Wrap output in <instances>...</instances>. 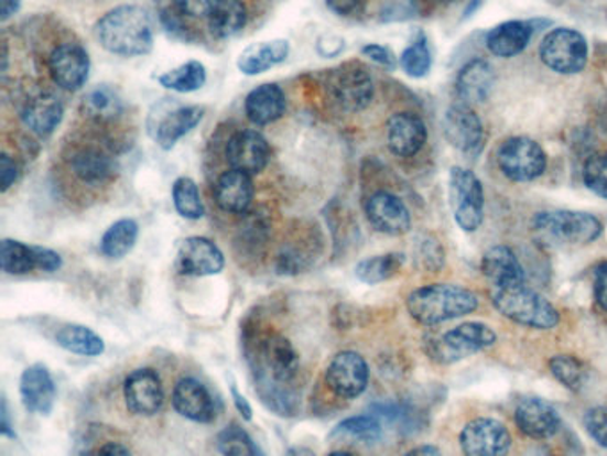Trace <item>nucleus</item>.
Segmentation results:
<instances>
[{"mask_svg":"<svg viewBox=\"0 0 607 456\" xmlns=\"http://www.w3.org/2000/svg\"><path fill=\"white\" fill-rule=\"evenodd\" d=\"M369 383V366L357 351H340L326 368V386L343 400L358 398Z\"/></svg>","mask_w":607,"mask_h":456,"instance_id":"nucleus-13","label":"nucleus"},{"mask_svg":"<svg viewBox=\"0 0 607 456\" xmlns=\"http://www.w3.org/2000/svg\"><path fill=\"white\" fill-rule=\"evenodd\" d=\"M0 432H2V435H6V437H17L13 430H11L10 417H8V405H6V401H2V424H0Z\"/></svg>","mask_w":607,"mask_h":456,"instance_id":"nucleus-55","label":"nucleus"},{"mask_svg":"<svg viewBox=\"0 0 607 456\" xmlns=\"http://www.w3.org/2000/svg\"><path fill=\"white\" fill-rule=\"evenodd\" d=\"M140 236V225L134 219H118L111 227L107 228L100 239V250L107 259H123L132 252V248L138 242Z\"/></svg>","mask_w":607,"mask_h":456,"instance_id":"nucleus-33","label":"nucleus"},{"mask_svg":"<svg viewBox=\"0 0 607 456\" xmlns=\"http://www.w3.org/2000/svg\"><path fill=\"white\" fill-rule=\"evenodd\" d=\"M451 209L456 224L465 232H474L481 227L485 218V192L481 181L470 170L455 169L449 173Z\"/></svg>","mask_w":607,"mask_h":456,"instance_id":"nucleus-6","label":"nucleus"},{"mask_svg":"<svg viewBox=\"0 0 607 456\" xmlns=\"http://www.w3.org/2000/svg\"><path fill=\"white\" fill-rule=\"evenodd\" d=\"M22 0H0V13H2V22L13 19L14 14L19 13Z\"/></svg>","mask_w":607,"mask_h":456,"instance_id":"nucleus-54","label":"nucleus"},{"mask_svg":"<svg viewBox=\"0 0 607 456\" xmlns=\"http://www.w3.org/2000/svg\"><path fill=\"white\" fill-rule=\"evenodd\" d=\"M175 10L189 19H207L216 0H173Z\"/></svg>","mask_w":607,"mask_h":456,"instance_id":"nucleus-45","label":"nucleus"},{"mask_svg":"<svg viewBox=\"0 0 607 456\" xmlns=\"http://www.w3.org/2000/svg\"><path fill=\"white\" fill-rule=\"evenodd\" d=\"M337 433H346L351 437L372 443L376 438H380L381 424L375 415H357V417L343 421L339 428H337Z\"/></svg>","mask_w":607,"mask_h":456,"instance_id":"nucleus-43","label":"nucleus"},{"mask_svg":"<svg viewBox=\"0 0 607 456\" xmlns=\"http://www.w3.org/2000/svg\"><path fill=\"white\" fill-rule=\"evenodd\" d=\"M0 265L8 275H25L36 270V252L33 245L4 239L0 250Z\"/></svg>","mask_w":607,"mask_h":456,"instance_id":"nucleus-37","label":"nucleus"},{"mask_svg":"<svg viewBox=\"0 0 607 456\" xmlns=\"http://www.w3.org/2000/svg\"><path fill=\"white\" fill-rule=\"evenodd\" d=\"M52 80L65 91H79L91 72L89 54L79 43H61L47 59Z\"/></svg>","mask_w":607,"mask_h":456,"instance_id":"nucleus-10","label":"nucleus"},{"mask_svg":"<svg viewBox=\"0 0 607 456\" xmlns=\"http://www.w3.org/2000/svg\"><path fill=\"white\" fill-rule=\"evenodd\" d=\"M218 449L223 456H257L256 444L237 424H228L219 432Z\"/></svg>","mask_w":607,"mask_h":456,"instance_id":"nucleus-41","label":"nucleus"},{"mask_svg":"<svg viewBox=\"0 0 607 456\" xmlns=\"http://www.w3.org/2000/svg\"><path fill=\"white\" fill-rule=\"evenodd\" d=\"M364 0H326V6L339 17H349L357 13Z\"/></svg>","mask_w":607,"mask_h":456,"instance_id":"nucleus-51","label":"nucleus"},{"mask_svg":"<svg viewBox=\"0 0 607 456\" xmlns=\"http://www.w3.org/2000/svg\"><path fill=\"white\" fill-rule=\"evenodd\" d=\"M459 447L465 456H506L510 453L511 435L501 421L478 417L465 424Z\"/></svg>","mask_w":607,"mask_h":456,"instance_id":"nucleus-11","label":"nucleus"},{"mask_svg":"<svg viewBox=\"0 0 607 456\" xmlns=\"http://www.w3.org/2000/svg\"><path fill=\"white\" fill-rule=\"evenodd\" d=\"M543 65L561 75H574L588 63V43L574 29H554L540 45Z\"/></svg>","mask_w":607,"mask_h":456,"instance_id":"nucleus-7","label":"nucleus"},{"mask_svg":"<svg viewBox=\"0 0 607 456\" xmlns=\"http://www.w3.org/2000/svg\"><path fill=\"white\" fill-rule=\"evenodd\" d=\"M285 456H316V453L312 452V449H308V447L296 446L291 447V449L285 453Z\"/></svg>","mask_w":607,"mask_h":456,"instance_id":"nucleus-57","label":"nucleus"},{"mask_svg":"<svg viewBox=\"0 0 607 456\" xmlns=\"http://www.w3.org/2000/svg\"><path fill=\"white\" fill-rule=\"evenodd\" d=\"M56 343L71 354L83 357H98L104 354L102 337L97 336L91 328L83 325H66L56 334Z\"/></svg>","mask_w":607,"mask_h":456,"instance_id":"nucleus-34","label":"nucleus"},{"mask_svg":"<svg viewBox=\"0 0 607 456\" xmlns=\"http://www.w3.org/2000/svg\"><path fill=\"white\" fill-rule=\"evenodd\" d=\"M172 401L173 409L193 423H210L216 417L213 397L196 378L178 380L173 389Z\"/></svg>","mask_w":607,"mask_h":456,"instance_id":"nucleus-23","label":"nucleus"},{"mask_svg":"<svg viewBox=\"0 0 607 456\" xmlns=\"http://www.w3.org/2000/svg\"><path fill=\"white\" fill-rule=\"evenodd\" d=\"M409 456H441V452L433 446H422L409 453Z\"/></svg>","mask_w":607,"mask_h":456,"instance_id":"nucleus-56","label":"nucleus"},{"mask_svg":"<svg viewBox=\"0 0 607 456\" xmlns=\"http://www.w3.org/2000/svg\"><path fill=\"white\" fill-rule=\"evenodd\" d=\"M159 85L175 94H195L207 83V68L202 61L191 59L158 77Z\"/></svg>","mask_w":607,"mask_h":456,"instance_id":"nucleus-32","label":"nucleus"},{"mask_svg":"<svg viewBox=\"0 0 607 456\" xmlns=\"http://www.w3.org/2000/svg\"><path fill=\"white\" fill-rule=\"evenodd\" d=\"M123 104L115 89L109 86H98L91 89L83 100V111L95 121L115 120L120 117Z\"/></svg>","mask_w":607,"mask_h":456,"instance_id":"nucleus-36","label":"nucleus"},{"mask_svg":"<svg viewBox=\"0 0 607 456\" xmlns=\"http://www.w3.org/2000/svg\"><path fill=\"white\" fill-rule=\"evenodd\" d=\"M497 164L510 181L531 182L548 169V154L531 138L514 135L499 146Z\"/></svg>","mask_w":607,"mask_h":456,"instance_id":"nucleus-8","label":"nucleus"},{"mask_svg":"<svg viewBox=\"0 0 607 456\" xmlns=\"http://www.w3.org/2000/svg\"><path fill=\"white\" fill-rule=\"evenodd\" d=\"M288 98L283 89L274 83L257 86L245 100V112L248 120L257 127L271 126L285 115Z\"/></svg>","mask_w":607,"mask_h":456,"instance_id":"nucleus-25","label":"nucleus"},{"mask_svg":"<svg viewBox=\"0 0 607 456\" xmlns=\"http://www.w3.org/2000/svg\"><path fill=\"white\" fill-rule=\"evenodd\" d=\"M230 392H232V400L234 405H236L237 412L245 417L246 421L251 420V414H253V410H251L250 403H248V400H246L245 397H242L241 392L237 391V387L232 386V389H230Z\"/></svg>","mask_w":607,"mask_h":456,"instance_id":"nucleus-52","label":"nucleus"},{"mask_svg":"<svg viewBox=\"0 0 607 456\" xmlns=\"http://www.w3.org/2000/svg\"><path fill=\"white\" fill-rule=\"evenodd\" d=\"M65 118V106L52 91H34L20 109V120L33 134L47 138Z\"/></svg>","mask_w":607,"mask_h":456,"instance_id":"nucleus-19","label":"nucleus"},{"mask_svg":"<svg viewBox=\"0 0 607 456\" xmlns=\"http://www.w3.org/2000/svg\"><path fill=\"white\" fill-rule=\"evenodd\" d=\"M483 275L491 287H514L525 284L524 268L508 247H494L483 256Z\"/></svg>","mask_w":607,"mask_h":456,"instance_id":"nucleus-27","label":"nucleus"},{"mask_svg":"<svg viewBox=\"0 0 607 456\" xmlns=\"http://www.w3.org/2000/svg\"><path fill=\"white\" fill-rule=\"evenodd\" d=\"M173 205L176 213L182 218L195 219L204 218L205 205L199 195L198 184L189 177H178L173 182L172 187Z\"/></svg>","mask_w":607,"mask_h":456,"instance_id":"nucleus-38","label":"nucleus"},{"mask_svg":"<svg viewBox=\"0 0 607 456\" xmlns=\"http://www.w3.org/2000/svg\"><path fill=\"white\" fill-rule=\"evenodd\" d=\"M328 456H353L351 453H346V452H334V453H329Z\"/></svg>","mask_w":607,"mask_h":456,"instance_id":"nucleus-58","label":"nucleus"},{"mask_svg":"<svg viewBox=\"0 0 607 456\" xmlns=\"http://www.w3.org/2000/svg\"><path fill=\"white\" fill-rule=\"evenodd\" d=\"M514 423L528 437L543 441L551 438L560 430L557 410L542 398H525L514 410Z\"/></svg>","mask_w":607,"mask_h":456,"instance_id":"nucleus-24","label":"nucleus"},{"mask_svg":"<svg viewBox=\"0 0 607 456\" xmlns=\"http://www.w3.org/2000/svg\"><path fill=\"white\" fill-rule=\"evenodd\" d=\"M225 268V256L216 242L202 236L184 239L176 253V270L186 276L218 275Z\"/></svg>","mask_w":607,"mask_h":456,"instance_id":"nucleus-15","label":"nucleus"},{"mask_svg":"<svg viewBox=\"0 0 607 456\" xmlns=\"http://www.w3.org/2000/svg\"><path fill=\"white\" fill-rule=\"evenodd\" d=\"M256 196L253 181L248 173L228 170L214 184V200L228 215H246Z\"/></svg>","mask_w":607,"mask_h":456,"instance_id":"nucleus-22","label":"nucleus"},{"mask_svg":"<svg viewBox=\"0 0 607 456\" xmlns=\"http://www.w3.org/2000/svg\"><path fill=\"white\" fill-rule=\"evenodd\" d=\"M369 224L387 236H403L412 227V216L404 202L389 192H378L366 202Z\"/></svg>","mask_w":607,"mask_h":456,"instance_id":"nucleus-18","label":"nucleus"},{"mask_svg":"<svg viewBox=\"0 0 607 456\" xmlns=\"http://www.w3.org/2000/svg\"><path fill=\"white\" fill-rule=\"evenodd\" d=\"M20 398L25 409L33 414L48 415L56 405L57 389L43 363H34L20 377Z\"/></svg>","mask_w":607,"mask_h":456,"instance_id":"nucleus-20","label":"nucleus"},{"mask_svg":"<svg viewBox=\"0 0 607 456\" xmlns=\"http://www.w3.org/2000/svg\"><path fill=\"white\" fill-rule=\"evenodd\" d=\"M583 181L589 192L607 198V152L594 154L584 163Z\"/></svg>","mask_w":607,"mask_h":456,"instance_id":"nucleus-42","label":"nucleus"},{"mask_svg":"<svg viewBox=\"0 0 607 456\" xmlns=\"http://www.w3.org/2000/svg\"><path fill=\"white\" fill-rule=\"evenodd\" d=\"M442 131L445 140L449 141L462 154L478 155L485 143V131L478 115L468 104H455L445 111L442 120Z\"/></svg>","mask_w":607,"mask_h":456,"instance_id":"nucleus-12","label":"nucleus"},{"mask_svg":"<svg viewBox=\"0 0 607 456\" xmlns=\"http://www.w3.org/2000/svg\"><path fill=\"white\" fill-rule=\"evenodd\" d=\"M248 22V10L242 0H216L207 24L210 34L218 40H230L237 36L246 28Z\"/></svg>","mask_w":607,"mask_h":456,"instance_id":"nucleus-31","label":"nucleus"},{"mask_svg":"<svg viewBox=\"0 0 607 456\" xmlns=\"http://www.w3.org/2000/svg\"><path fill=\"white\" fill-rule=\"evenodd\" d=\"M289 54H291V43L282 37L251 43L250 47H246L241 56L237 57V68L248 77H256L285 63Z\"/></svg>","mask_w":607,"mask_h":456,"instance_id":"nucleus-26","label":"nucleus"},{"mask_svg":"<svg viewBox=\"0 0 607 456\" xmlns=\"http://www.w3.org/2000/svg\"><path fill=\"white\" fill-rule=\"evenodd\" d=\"M594 291L598 305L607 311V262H600L595 268Z\"/></svg>","mask_w":607,"mask_h":456,"instance_id":"nucleus-49","label":"nucleus"},{"mask_svg":"<svg viewBox=\"0 0 607 456\" xmlns=\"http://www.w3.org/2000/svg\"><path fill=\"white\" fill-rule=\"evenodd\" d=\"M426 123L413 112H398L387 123V144L398 158H413L426 144Z\"/></svg>","mask_w":607,"mask_h":456,"instance_id":"nucleus-21","label":"nucleus"},{"mask_svg":"<svg viewBox=\"0 0 607 456\" xmlns=\"http://www.w3.org/2000/svg\"><path fill=\"white\" fill-rule=\"evenodd\" d=\"M404 261L407 259H404L403 253L369 257V259L358 262L357 268H355V275L358 280H362L364 284H381V282L398 275Z\"/></svg>","mask_w":607,"mask_h":456,"instance_id":"nucleus-35","label":"nucleus"},{"mask_svg":"<svg viewBox=\"0 0 607 456\" xmlns=\"http://www.w3.org/2000/svg\"><path fill=\"white\" fill-rule=\"evenodd\" d=\"M326 94L329 100L346 112H360L369 108L375 98V80L366 66L348 61L326 74Z\"/></svg>","mask_w":607,"mask_h":456,"instance_id":"nucleus-4","label":"nucleus"},{"mask_svg":"<svg viewBox=\"0 0 607 456\" xmlns=\"http://www.w3.org/2000/svg\"><path fill=\"white\" fill-rule=\"evenodd\" d=\"M225 158L230 170L248 173L253 177L264 172L271 159V149L259 131H239L228 140Z\"/></svg>","mask_w":607,"mask_h":456,"instance_id":"nucleus-16","label":"nucleus"},{"mask_svg":"<svg viewBox=\"0 0 607 456\" xmlns=\"http://www.w3.org/2000/svg\"><path fill=\"white\" fill-rule=\"evenodd\" d=\"M317 51H319L321 56H339L340 52L344 51V40L343 37L335 36V34H325L317 42Z\"/></svg>","mask_w":607,"mask_h":456,"instance_id":"nucleus-50","label":"nucleus"},{"mask_svg":"<svg viewBox=\"0 0 607 456\" xmlns=\"http://www.w3.org/2000/svg\"><path fill=\"white\" fill-rule=\"evenodd\" d=\"M531 36H533L531 24L510 20L491 29L487 34V47L494 56L513 57L528 47Z\"/></svg>","mask_w":607,"mask_h":456,"instance_id":"nucleus-30","label":"nucleus"},{"mask_svg":"<svg viewBox=\"0 0 607 456\" xmlns=\"http://www.w3.org/2000/svg\"><path fill=\"white\" fill-rule=\"evenodd\" d=\"M533 227L545 238L563 245H588L603 234L600 219L581 210L538 213L533 219Z\"/></svg>","mask_w":607,"mask_h":456,"instance_id":"nucleus-5","label":"nucleus"},{"mask_svg":"<svg viewBox=\"0 0 607 456\" xmlns=\"http://www.w3.org/2000/svg\"><path fill=\"white\" fill-rule=\"evenodd\" d=\"M97 456H132V453L120 443H107L98 449Z\"/></svg>","mask_w":607,"mask_h":456,"instance_id":"nucleus-53","label":"nucleus"},{"mask_svg":"<svg viewBox=\"0 0 607 456\" xmlns=\"http://www.w3.org/2000/svg\"><path fill=\"white\" fill-rule=\"evenodd\" d=\"M584 428L595 443L607 449V406H595L584 415Z\"/></svg>","mask_w":607,"mask_h":456,"instance_id":"nucleus-44","label":"nucleus"},{"mask_svg":"<svg viewBox=\"0 0 607 456\" xmlns=\"http://www.w3.org/2000/svg\"><path fill=\"white\" fill-rule=\"evenodd\" d=\"M362 54L367 59H371L376 65L386 66L389 70H394L398 61H395L394 52L390 51L386 45L378 43H367L362 47Z\"/></svg>","mask_w":607,"mask_h":456,"instance_id":"nucleus-46","label":"nucleus"},{"mask_svg":"<svg viewBox=\"0 0 607 456\" xmlns=\"http://www.w3.org/2000/svg\"><path fill=\"white\" fill-rule=\"evenodd\" d=\"M127 409L134 415L158 414L164 403V389L161 378L153 369H136L127 377L123 386Z\"/></svg>","mask_w":607,"mask_h":456,"instance_id":"nucleus-17","label":"nucleus"},{"mask_svg":"<svg viewBox=\"0 0 607 456\" xmlns=\"http://www.w3.org/2000/svg\"><path fill=\"white\" fill-rule=\"evenodd\" d=\"M68 169L86 186H104L117 177L118 159L104 146L86 143L72 152Z\"/></svg>","mask_w":607,"mask_h":456,"instance_id":"nucleus-14","label":"nucleus"},{"mask_svg":"<svg viewBox=\"0 0 607 456\" xmlns=\"http://www.w3.org/2000/svg\"><path fill=\"white\" fill-rule=\"evenodd\" d=\"M491 302L502 316L534 330H551L560 323L554 305L525 284L491 289Z\"/></svg>","mask_w":607,"mask_h":456,"instance_id":"nucleus-3","label":"nucleus"},{"mask_svg":"<svg viewBox=\"0 0 607 456\" xmlns=\"http://www.w3.org/2000/svg\"><path fill=\"white\" fill-rule=\"evenodd\" d=\"M205 109L199 106H181V108L173 109V111L166 112V117L161 118L158 127H155V143L164 150L175 149V144L195 131L199 121L204 120Z\"/></svg>","mask_w":607,"mask_h":456,"instance_id":"nucleus-28","label":"nucleus"},{"mask_svg":"<svg viewBox=\"0 0 607 456\" xmlns=\"http://www.w3.org/2000/svg\"><path fill=\"white\" fill-rule=\"evenodd\" d=\"M549 368L557 382L563 383L571 391H581L586 383V377H588L584 363L572 355L552 357Z\"/></svg>","mask_w":607,"mask_h":456,"instance_id":"nucleus-40","label":"nucleus"},{"mask_svg":"<svg viewBox=\"0 0 607 456\" xmlns=\"http://www.w3.org/2000/svg\"><path fill=\"white\" fill-rule=\"evenodd\" d=\"M432 51H430L426 37L422 34L418 40H413L399 57V65L403 68L404 74L410 75L413 79L426 77L432 70Z\"/></svg>","mask_w":607,"mask_h":456,"instance_id":"nucleus-39","label":"nucleus"},{"mask_svg":"<svg viewBox=\"0 0 607 456\" xmlns=\"http://www.w3.org/2000/svg\"><path fill=\"white\" fill-rule=\"evenodd\" d=\"M19 177L20 166L17 159L11 158L10 154H2V158H0V189H2V193L10 192Z\"/></svg>","mask_w":607,"mask_h":456,"instance_id":"nucleus-47","label":"nucleus"},{"mask_svg":"<svg viewBox=\"0 0 607 456\" xmlns=\"http://www.w3.org/2000/svg\"><path fill=\"white\" fill-rule=\"evenodd\" d=\"M407 307L415 322L432 326L474 313L479 298L459 285L432 284L415 289L407 300Z\"/></svg>","mask_w":607,"mask_h":456,"instance_id":"nucleus-2","label":"nucleus"},{"mask_svg":"<svg viewBox=\"0 0 607 456\" xmlns=\"http://www.w3.org/2000/svg\"><path fill=\"white\" fill-rule=\"evenodd\" d=\"M34 252H36V270L54 273L63 265L59 253L54 252L51 248L34 247Z\"/></svg>","mask_w":607,"mask_h":456,"instance_id":"nucleus-48","label":"nucleus"},{"mask_svg":"<svg viewBox=\"0 0 607 456\" xmlns=\"http://www.w3.org/2000/svg\"><path fill=\"white\" fill-rule=\"evenodd\" d=\"M95 36L115 56H147L153 48L152 19L141 6H117L95 24Z\"/></svg>","mask_w":607,"mask_h":456,"instance_id":"nucleus-1","label":"nucleus"},{"mask_svg":"<svg viewBox=\"0 0 607 456\" xmlns=\"http://www.w3.org/2000/svg\"><path fill=\"white\" fill-rule=\"evenodd\" d=\"M496 85L494 68L485 59L468 61L456 79V94L464 104L485 102Z\"/></svg>","mask_w":607,"mask_h":456,"instance_id":"nucleus-29","label":"nucleus"},{"mask_svg":"<svg viewBox=\"0 0 607 456\" xmlns=\"http://www.w3.org/2000/svg\"><path fill=\"white\" fill-rule=\"evenodd\" d=\"M496 332L485 323H464L433 340L432 359L441 363H455L496 345Z\"/></svg>","mask_w":607,"mask_h":456,"instance_id":"nucleus-9","label":"nucleus"}]
</instances>
